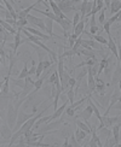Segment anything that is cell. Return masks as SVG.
Returning a JSON list of instances; mask_svg holds the SVG:
<instances>
[{
	"instance_id": "11",
	"label": "cell",
	"mask_w": 121,
	"mask_h": 147,
	"mask_svg": "<svg viewBox=\"0 0 121 147\" xmlns=\"http://www.w3.org/2000/svg\"><path fill=\"white\" fill-rule=\"evenodd\" d=\"M108 48L113 52L114 57L116 58L119 62V50H118V44H115V41L111 39V36H108Z\"/></svg>"
},
{
	"instance_id": "4",
	"label": "cell",
	"mask_w": 121,
	"mask_h": 147,
	"mask_svg": "<svg viewBox=\"0 0 121 147\" xmlns=\"http://www.w3.org/2000/svg\"><path fill=\"white\" fill-rule=\"evenodd\" d=\"M120 96H121L120 89H119V87H118V88H115V89L113 90V93H111V95H110V104H109V106L107 107V111L104 112L105 116L109 115V112H110V110H111V107H113L114 104H116V102L120 100Z\"/></svg>"
},
{
	"instance_id": "47",
	"label": "cell",
	"mask_w": 121,
	"mask_h": 147,
	"mask_svg": "<svg viewBox=\"0 0 121 147\" xmlns=\"http://www.w3.org/2000/svg\"><path fill=\"white\" fill-rule=\"evenodd\" d=\"M120 47H121V45H120Z\"/></svg>"
},
{
	"instance_id": "37",
	"label": "cell",
	"mask_w": 121,
	"mask_h": 147,
	"mask_svg": "<svg viewBox=\"0 0 121 147\" xmlns=\"http://www.w3.org/2000/svg\"><path fill=\"white\" fill-rule=\"evenodd\" d=\"M104 12H105V7L103 9V10L99 12V15H98V20H99V22H101L102 24H104V22H105V16H104Z\"/></svg>"
},
{
	"instance_id": "16",
	"label": "cell",
	"mask_w": 121,
	"mask_h": 147,
	"mask_svg": "<svg viewBox=\"0 0 121 147\" xmlns=\"http://www.w3.org/2000/svg\"><path fill=\"white\" fill-rule=\"evenodd\" d=\"M120 128H121V122H118L116 124H114L111 127V131H113V136L116 140V142H120Z\"/></svg>"
},
{
	"instance_id": "42",
	"label": "cell",
	"mask_w": 121,
	"mask_h": 147,
	"mask_svg": "<svg viewBox=\"0 0 121 147\" xmlns=\"http://www.w3.org/2000/svg\"><path fill=\"white\" fill-rule=\"evenodd\" d=\"M69 86H70V87H74V88H75V86H76V78L70 77V80H69Z\"/></svg>"
},
{
	"instance_id": "33",
	"label": "cell",
	"mask_w": 121,
	"mask_h": 147,
	"mask_svg": "<svg viewBox=\"0 0 121 147\" xmlns=\"http://www.w3.org/2000/svg\"><path fill=\"white\" fill-rule=\"evenodd\" d=\"M57 76H58V70H54L51 75H50V78L47 80V84H53L54 83V81H56V78H57Z\"/></svg>"
},
{
	"instance_id": "18",
	"label": "cell",
	"mask_w": 121,
	"mask_h": 147,
	"mask_svg": "<svg viewBox=\"0 0 121 147\" xmlns=\"http://www.w3.org/2000/svg\"><path fill=\"white\" fill-rule=\"evenodd\" d=\"M3 4H5V6H6V9H7V11L12 15V18H14L15 21H17V20H18V15H17V12L15 11L14 6L11 5V3L7 1V0H5V1H3Z\"/></svg>"
},
{
	"instance_id": "19",
	"label": "cell",
	"mask_w": 121,
	"mask_h": 147,
	"mask_svg": "<svg viewBox=\"0 0 121 147\" xmlns=\"http://www.w3.org/2000/svg\"><path fill=\"white\" fill-rule=\"evenodd\" d=\"M75 138H76V140H77V142L79 144H81V141H82V140L85 139V138H86V135H87V133L86 131H84L82 129H80V128H76V130H75Z\"/></svg>"
},
{
	"instance_id": "21",
	"label": "cell",
	"mask_w": 121,
	"mask_h": 147,
	"mask_svg": "<svg viewBox=\"0 0 121 147\" xmlns=\"http://www.w3.org/2000/svg\"><path fill=\"white\" fill-rule=\"evenodd\" d=\"M10 77H11V75H6V76H5V82L3 83L1 95H7V94H9V90H10V87H9V81H10Z\"/></svg>"
},
{
	"instance_id": "35",
	"label": "cell",
	"mask_w": 121,
	"mask_h": 147,
	"mask_svg": "<svg viewBox=\"0 0 121 147\" xmlns=\"http://www.w3.org/2000/svg\"><path fill=\"white\" fill-rule=\"evenodd\" d=\"M92 6H93V1H88L87 7H86V18H88L91 16V12H92Z\"/></svg>"
},
{
	"instance_id": "40",
	"label": "cell",
	"mask_w": 121,
	"mask_h": 147,
	"mask_svg": "<svg viewBox=\"0 0 121 147\" xmlns=\"http://www.w3.org/2000/svg\"><path fill=\"white\" fill-rule=\"evenodd\" d=\"M0 56H1V64L3 66L5 65V57H6V54H5V51H4V47L0 46Z\"/></svg>"
},
{
	"instance_id": "46",
	"label": "cell",
	"mask_w": 121,
	"mask_h": 147,
	"mask_svg": "<svg viewBox=\"0 0 121 147\" xmlns=\"http://www.w3.org/2000/svg\"><path fill=\"white\" fill-rule=\"evenodd\" d=\"M118 50H119V63L121 64V47H120V45H118Z\"/></svg>"
},
{
	"instance_id": "22",
	"label": "cell",
	"mask_w": 121,
	"mask_h": 147,
	"mask_svg": "<svg viewBox=\"0 0 121 147\" xmlns=\"http://www.w3.org/2000/svg\"><path fill=\"white\" fill-rule=\"evenodd\" d=\"M0 23H1V26H3V28L4 29H6V30H7V32L10 33V34H12V35H16L17 34V29L16 28H14V27H12V26H10V24L9 23H6L4 20H1V21H0Z\"/></svg>"
},
{
	"instance_id": "26",
	"label": "cell",
	"mask_w": 121,
	"mask_h": 147,
	"mask_svg": "<svg viewBox=\"0 0 121 147\" xmlns=\"http://www.w3.org/2000/svg\"><path fill=\"white\" fill-rule=\"evenodd\" d=\"M118 63V62H116ZM116 63H113V64H109L108 66H107V68L104 69V70H103V74H104V75H105V77L109 80V81H111V75H113V66L114 65H116Z\"/></svg>"
},
{
	"instance_id": "31",
	"label": "cell",
	"mask_w": 121,
	"mask_h": 147,
	"mask_svg": "<svg viewBox=\"0 0 121 147\" xmlns=\"http://www.w3.org/2000/svg\"><path fill=\"white\" fill-rule=\"evenodd\" d=\"M12 83H14L15 86H18V87L21 88H24L26 87V78L24 80H20V78H12Z\"/></svg>"
},
{
	"instance_id": "29",
	"label": "cell",
	"mask_w": 121,
	"mask_h": 147,
	"mask_svg": "<svg viewBox=\"0 0 121 147\" xmlns=\"http://www.w3.org/2000/svg\"><path fill=\"white\" fill-rule=\"evenodd\" d=\"M44 71H45V68H44V62H39V63H38V66H36L35 76L38 77V78H40V77H41V75L44 74Z\"/></svg>"
},
{
	"instance_id": "36",
	"label": "cell",
	"mask_w": 121,
	"mask_h": 147,
	"mask_svg": "<svg viewBox=\"0 0 121 147\" xmlns=\"http://www.w3.org/2000/svg\"><path fill=\"white\" fill-rule=\"evenodd\" d=\"M103 29H104V32L108 34V36H111L110 34V24H109V22H104V24H103Z\"/></svg>"
},
{
	"instance_id": "45",
	"label": "cell",
	"mask_w": 121,
	"mask_h": 147,
	"mask_svg": "<svg viewBox=\"0 0 121 147\" xmlns=\"http://www.w3.org/2000/svg\"><path fill=\"white\" fill-rule=\"evenodd\" d=\"M110 4H111V1H109V0H105V1H104L105 9H109V10H110Z\"/></svg>"
},
{
	"instance_id": "15",
	"label": "cell",
	"mask_w": 121,
	"mask_h": 147,
	"mask_svg": "<svg viewBox=\"0 0 121 147\" xmlns=\"http://www.w3.org/2000/svg\"><path fill=\"white\" fill-rule=\"evenodd\" d=\"M79 3L77 0H62V1H57V5L59 10H63V9H67V7H75V4Z\"/></svg>"
},
{
	"instance_id": "32",
	"label": "cell",
	"mask_w": 121,
	"mask_h": 147,
	"mask_svg": "<svg viewBox=\"0 0 121 147\" xmlns=\"http://www.w3.org/2000/svg\"><path fill=\"white\" fill-rule=\"evenodd\" d=\"M51 119V116H46V117H40L38 121H36V123H35V128H38L39 125L41 124H44V123H47L48 121Z\"/></svg>"
},
{
	"instance_id": "2",
	"label": "cell",
	"mask_w": 121,
	"mask_h": 147,
	"mask_svg": "<svg viewBox=\"0 0 121 147\" xmlns=\"http://www.w3.org/2000/svg\"><path fill=\"white\" fill-rule=\"evenodd\" d=\"M36 113L35 112H32V113H26V112H24L23 111V110H21V111L20 112H18V117H17V123H16V127L14 128V130L15 131H17L18 129H20V128L24 124V123H26V122L27 121H29L30 118H32V117H34V116H35Z\"/></svg>"
},
{
	"instance_id": "1",
	"label": "cell",
	"mask_w": 121,
	"mask_h": 147,
	"mask_svg": "<svg viewBox=\"0 0 121 147\" xmlns=\"http://www.w3.org/2000/svg\"><path fill=\"white\" fill-rule=\"evenodd\" d=\"M18 110L15 109L14 106V102H9L7 105V111H6V122H7L9 127L14 130V128L16 127V123H17V117H18Z\"/></svg>"
},
{
	"instance_id": "23",
	"label": "cell",
	"mask_w": 121,
	"mask_h": 147,
	"mask_svg": "<svg viewBox=\"0 0 121 147\" xmlns=\"http://www.w3.org/2000/svg\"><path fill=\"white\" fill-rule=\"evenodd\" d=\"M85 20L84 21H80L79 22V24L75 27V29H74V34L76 35V36H80L82 33H84V30H85Z\"/></svg>"
},
{
	"instance_id": "3",
	"label": "cell",
	"mask_w": 121,
	"mask_h": 147,
	"mask_svg": "<svg viewBox=\"0 0 121 147\" xmlns=\"http://www.w3.org/2000/svg\"><path fill=\"white\" fill-rule=\"evenodd\" d=\"M110 95H111V92L110 93H108L107 92L104 95H101L98 93H96V92L92 93V98L99 104L102 107H108L109 106V104H110Z\"/></svg>"
},
{
	"instance_id": "14",
	"label": "cell",
	"mask_w": 121,
	"mask_h": 147,
	"mask_svg": "<svg viewBox=\"0 0 121 147\" xmlns=\"http://www.w3.org/2000/svg\"><path fill=\"white\" fill-rule=\"evenodd\" d=\"M68 102H69V101L63 102V105L60 106V107H58V110H57V111H54L53 115H51V119H50V121H54V119H57V118H60V117H62L63 112L65 111L67 106H68Z\"/></svg>"
},
{
	"instance_id": "28",
	"label": "cell",
	"mask_w": 121,
	"mask_h": 147,
	"mask_svg": "<svg viewBox=\"0 0 121 147\" xmlns=\"http://www.w3.org/2000/svg\"><path fill=\"white\" fill-rule=\"evenodd\" d=\"M60 133H62V136L65 139V138H70V135L73 134L71 129H70V127L68 124H65L63 123V128H62V130H60Z\"/></svg>"
},
{
	"instance_id": "7",
	"label": "cell",
	"mask_w": 121,
	"mask_h": 147,
	"mask_svg": "<svg viewBox=\"0 0 121 147\" xmlns=\"http://www.w3.org/2000/svg\"><path fill=\"white\" fill-rule=\"evenodd\" d=\"M24 29L26 30H28V32L30 33V34H33V35H35V36H39V38H41L44 41H47V40H52V38L50 35H45V34H42L40 30H38L36 28H33V27H24Z\"/></svg>"
},
{
	"instance_id": "24",
	"label": "cell",
	"mask_w": 121,
	"mask_h": 147,
	"mask_svg": "<svg viewBox=\"0 0 121 147\" xmlns=\"http://www.w3.org/2000/svg\"><path fill=\"white\" fill-rule=\"evenodd\" d=\"M87 4L88 1L87 0H84L81 3V6H79L77 10L80 11V15H81V21H84V18H86V7H87Z\"/></svg>"
},
{
	"instance_id": "27",
	"label": "cell",
	"mask_w": 121,
	"mask_h": 147,
	"mask_svg": "<svg viewBox=\"0 0 121 147\" xmlns=\"http://www.w3.org/2000/svg\"><path fill=\"white\" fill-rule=\"evenodd\" d=\"M28 76H29V69H28L27 62H24V66H23L22 71L20 72V75L17 76V78H20V80H24V78H27Z\"/></svg>"
},
{
	"instance_id": "43",
	"label": "cell",
	"mask_w": 121,
	"mask_h": 147,
	"mask_svg": "<svg viewBox=\"0 0 121 147\" xmlns=\"http://www.w3.org/2000/svg\"><path fill=\"white\" fill-rule=\"evenodd\" d=\"M86 146H90V147H94V146H97V142L94 141V140H93L92 138H91V140H90V141L86 144Z\"/></svg>"
},
{
	"instance_id": "25",
	"label": "cell",
	"mask_w": 121,
	"mask_h": 147,
	"mask_svg": "<svg viewBox=\"0 0 121 147\" xmlns=\"http://www.w3.org/2000/svg\"><path fill=\"white\" fill-rule=\"evenodd\" d=\"M75 124H76V127H79V128H80V129H82L84 131H86L87 134L88 133H91V128L86 124V123H85V122H82V121H80V119H75Z\"/></svg>"
},
{
	"instance_id": "8",
	"label": "cell",
	"mask_w": 121,
	"mask_h": 147,
	"mask_svg": "<svg viewBox=\"0 0 121 147\" xmlns=\"http://www.w3.org/2000/svg\"><path fill=\"white\" fill-rule=\"evenodd\" d=\"M92 112H93V109L91 105L86 106V109L82 110V111L75 116V118H82L84 121H88L91 118V116H92Z\"/></svg>"
},
{
	"instance_id": "34",
	"label": "cell",
	"mask_w": 121,
	"mask_h": 147,
	"mask_svg": "<svg viewBox=\"0 0 121 147\" xmlns=\"http://www.w3.org/2000/svg\"><path fill=\"white\" fill-rule=\"evenodd\" d=\"M69 146H74V147H76V146H81V144H79L77 142V140H76V138H75V134H71L70 135V138H69Z\"/></svg>"
},
{
	"instance_id": "44",
	"label": "cell",
	"mask_w": 121,
	"mask_h": 147,
	"mask_svg": "<svg viewBox=\"0 0 121 147\" xmlns=\"http://www.w3.org/2000/svg\"><path fill=\"white\" fill-rule=\"evenodd\" d=\"M111 109L113 110H121V101H118L116 104H114Z\"/></svg>"
},
{
	"instance_id": "38",
	"label": "cell",
	"mask_w": 121,
	"mask_h": 147,
	"mask_svg": "<svg viewBox=\"0 0 121 147\" xmlns=\"http://www.w3.org/2000/svg\"><path fill=\"white\" fill-rule=\"evenodd\" d=\"M104 7H105L104 1H103V0H97V12H101Z\"/></svg>"
},
{
	"instance_id": "9",
	"label": "cell",
	"mask_w": 121,
	"mask_h": 147,
	"mask_svg": "<svg viewBox=\"0 0 121 147\" xmlns=\"http://www.w3.org/2000/svg\"><path fill=\"white\" fill-rule=\"evenodd\" d=\"M121 81V64L118 62L116 63V69H115V71L113 72V76H111V86H114V84H116V83H119Z\"/></svg>"
},
{
	"instance_id": "10",
	"label": "cell",
	"mask_w": 121,
	"mask_h": 147,
	"mask_svg": "<svg viewBox=\"0 0 121 147\" xmlns=\"http://www.w3.org/2000/svg\"><path fill=\"white\" fill-rule=\"evenodd\" d=\"M59 26L62 27L63 29V33H64V36H68V32H70V30H73V22L70 20H68V18H64V20H62V22L59 23Z\"/></svg>"
},
{
	"instance_id": "12",
	"label": "cell",
	"mask_w": 121,
	"mask_h": 147,
	"mask_svg": "<svg viewBox=\"0 0 121 147\" xmlns=\"http://www.w3.org/2000/svg\"><path fill=\"white\" fill-rule=\"evenodd\" d=\"M22 44V39H21V32L20 30H17V34L15 35V42L14 44H6L9 47L12 48V52H14L15 54L17 53V48L20 47V45Z\"/></svg>"
},
{
	"instance_id": "17",
	"label": "cell",
	"mask_w": 121,
	"mask_h": 147,
	"mask_svg": "<svg viewBox=\"0 0 121 147\" xmlns=\"http://www.w3.org/2000/svg\"><path fill=\"white\" fill-rule=\"evenodd\" d=\"M27 21H28V23H29L33 28H36L39 23H41L42 21H44V18H38V17H34L33 15H28Z\"/></svg>"
},
{
	"instance_id": "6",
	"label": "cell",
	"mask_w": 121,
	"mask_h": 147,
	"mask_svg": "<svg viewBox=\"0 0 121 147\" xmlns=\"http://www.w3.org/2000/svg\"><path fill=\"white\" fill-rule=\"evenodd\" d=\"M81 47H91L93 48V50H97V51H103L104 48H103L102 45H99L97 41L94 40H82L81 41Z\"/></svg>"
},
{
	"instance_id": "13",
	"label": "cell",
	"mask_w": 121,
	"mask_h": 147,
	"mask_svg": "<svg viewBox=\"0 0 121 147\" xmlns=\"http://www.w3.org/2000/svg\"><path fill=\"white\" fill-rule=\"evenodd\" d=\"M44 22H45V27H46V33L51 36V38H59L58 35H56V34H53V32H52V29H53V21L51 20V18H44Z\"/></svg>"
},
{
	"instance_id": "20",
	"label": "cell",
	"mask_w": 121,
	"mask_h": 147,
	"mask_svg": "<svg viewBox=\"0 0 121 147\" xmlns=\"http://www.w3.org/2000/svg\"><path fill=\"white\" fill-rule=\"evenodd\" d=\"M119 11H121V1H111L110 4V13L114 16L115 13H118Z\"/></svg>"
},
{
	"instance_id": "39",
	"label": "cell",
	"mask_w": 121,
	"mask_h": 147,
	"mask_svg": "<svg viewBox=\"0 0 121 147\" xmlns=\"http://www.w3.org/2000/svg\"><path fill=\"white\" fill-rule=\"evenodd\" d=\"M27 24H29L27 20H18L17 21V28H24V26H27Z\"/></svg>"
},
{
	"instance_id": "30",
	"label": "cell",
	"mask_w": 121,
	"mask_h": 147,
	"mask_svg": "<svg viewBox=\"0 0 121 147\" xmlns=\"http://www.w3.org/2000/svg\"><path fill=\"white\" fill-rule=\"evenodd\" d=\"M75 92H74V87H69V89L67 90V96H68V100H69V102L70 104H73L74 102V99H75Z\"/></svg>"
},
{
	"instance_id": "41",
	"label": "cell",
	"mask_w": 121,
	"mask_h": 147,
	"mask_svg": "<svg viewBox=\"0 0 121 147\" xmlns=\"http://www.w3.org/2000/svg\"><path fill=\"white\" fill-rule=\"evenodd\" d=\"M90 27H97L96 26V17L94 16H91V18H90Z\"/></svg>"
},
{
	"instance_id": "5",
	"label": "cell",
	"mask_w": 121,
	"mask_h": 147,
	"mask_svg": "<svg viewBox=\"0 0 121 147\" xmlns=\"http://www.w3.org/2000/svg\"><path fill=\"white\" fill-rule=\"evenodd\" d=\"M0 130H1V138L5 140H9L12 138V129L9 127L7 122H1V127H0Z\"/></svg>"
}]
</instances>
